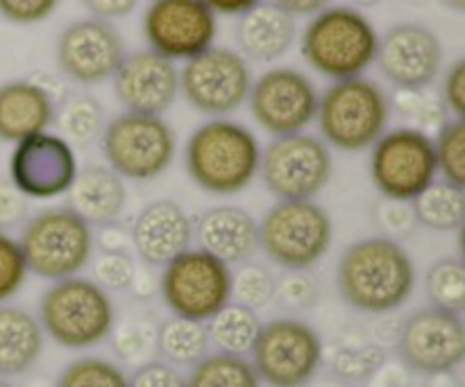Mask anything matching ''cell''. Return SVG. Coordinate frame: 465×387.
Masks as SVG:
<instances>
[{"mask_svg":"<svg viewBox=\"0 0 465 387\" xmlns=\"http://www.w3.org/2000/svg\"><path fill=\"white\" fill-rule=\"evenodd\" d=\"M341 297L354 311L386 315L416 290V266L398 240L372 236L350 245L336 267Z\"/></svg>","mask_w":465,"mask_h":387,"instance_id":"6da1fadb","label":"cell"},{"mask_svg":"<svg viewBox=\"0 0 465 387\" xmlns=\"http://www.w3.org/2000/svg\"><path fill=\"white\" fill-rule=\"evenodd\" d=\"M262 148L241 122L213 118L189 136L186 172L195 186L213 195H234L248 189L259 172Z\"/></svg>","mask_w":465,"mask_h":387,"instance_id":"7a4b0ae2","label":"cell"},{"mask_svg":"<svg viewBox=\"0 0 465 387\" xmlns=\"http://www.w3.org/2000/svg\"><path fill=\"white\" fill-rule=\"evenodd\" d=\"M380 34L357 7H325L302 32V57L330 80H350L375 62Z\"/></svg>","mask_w":465,"mask_h":387,"instance_id":"3957f363","label":"cell"},{"mask_svg":"<svg viewBox=\"0 0 465 387\" xmlns=\"http://www.w3.org/2000/svg\"><path fill=\"white\" fill-rule=\"evenodd\" d=\"M116 313L107 290L86 276L54 281L39 304V324L64 349H91L112 335Z\"/></svg>","mask_w":465,"mask_h":387,"instance_id":"277c9868","label":"cell"},{"mask_svg":"<svg viewBox=\"0 0 465 387\" xmlns=\"http://www.w3.org/2000/svg\"><path fill=\"white\" fill-rule=\"evenodd\" d=\"M391 104L384 89L366 77H350L327 86L318 98V130L325 145L341 152L372 148L386 131Z\"/></svg>","mask_w":465,"mask_h":387,"instance_id":"5b68a950","label":"cell"},{"mask_svg":"<svg viewBox=\"0 0 465 387\" xmlns=\"http://www.w3.org/2000/svg\"><path fill=\"white\" fill-rule=\"evenodd\" d=\"M27 272L39 279L77 276L94 256L91 227L68 207H50L23 222L18 238Z\"/></svg>","mask_w":465,"mask_h":387,"instance_id":"8992f818","label":"cell"},{"mask_svg":"<svg viewBox=\"0 0 465 387\" xmlns=\"http://www.w3.org/2000/svg\"><path fill=\"white\" fill-rule=\"evenodd\" d=\"M334 225L313 199H277L259 222V247L284 270H309L331 247Z\"/></svg>","mask_w":465,"mask_h":387,"instance_id":"52a82bcc","label":"cell"},{"mask_svg":"<svg viewBox=\"0 0 465 387\" xmlns=\"http://www.w3.org/2000/svg\"><path fill=\"white\" fill-rule=\"evenodd\" d=\"M175 134L162 116L123 111L100 134L107 168L121 179H157L175 159Z\"/></svg>","mask_w":465,"mask_h":387,"instance_id":"ba28073f","label":"cell"},{"mask_svg":"<svg viewBox=\"0 0 465 387\" xmlns=\"http://www.w3.org/2000/svg\"><path fill=\"white\" fill-rule=\"evenodd\" d=\"M252 367L268 387H304L322 365L321 335L302 320L277 317L259 329L252 344Z\"/></svg>","mask_w":465,"mask_h":387,"instance_id":"9c48e42d","label":"cell"},{"mask_svg":"<svg viewBox=\"0 0 465 387\" xmlns=\"http://www.w3.org/2000/svg\"><path fill=\"white\" fill-rule=\"evenodd\" d=\"M436 168L434 139L418 127L384 131L371 152V179L384 199L411 202L430 184Z\"/></svg>","mask_w":465,"mask_h":387,"instance_id":"30bf717a","label":"cell"},{"mask_svg":"<svg viewBox=\"0 0 465 387\" xmlns=\"http://www.w3.org/2000/svg\"><path fill=\"white\" fill-rule=\"evenodd\" d=\"M159 288L173 315L207 324L232 302V267L203 249H186L163 266Z\"/></svg>","mask_w":465,"mask_h":387,"instance_id":"8fae6325","label":"cell"},{"mask_svg":"<svg viewBox=\"0 0 465 387\" xmlns=\"http://www.w3.org/2000/svg\"><path fill=\"white\" fill-rule=\"evenodd\" d=\"M263 186L277 199H313L331 179V152L318 136H275L259 161Z\"/></svg>","mask_w":465,"mask_h":387,"instance_id":"7c38bea8","label":"cell"},{"mask_svg":"<svg viewBox=\"0 0 465 387\" xmlns=\"http://www.w3.org/2000/svg\"><path fill=\"white\" fill-rule=\"evenodd\" d=\"M252 71L248 59L232 48L212 45L195 54L180 71V91L186 102L204 116H227L248 100Z\"/></svg>","mask_w":465,"mask_h":387,"instance_id":"4fadbf2b","label":"cell"},{"mask_svg":"<svg viewBox=\"0 0 465 387\" xmlns=\"http://www.w3.org/2000/svg\"><path fill=\"white\" fill-rule=\"evenodd\" d=\"M318 91L304 73L277 66L259 75L250 89V111L263 131L286 136L304 131L316 121Z\"/></svg>","mask_w":465,"mask_h":387,"instance_id":"5bb4252c","label":"cell"},{"mask_svg":"<svg viewBox=\"0 0 465 387\" xmlns=\"http://www.w3.org/2000/svg\"><path fill=\"white\" fill-rule=\"evenodd\" d=\"M398 347L407 367L418 374H452L465 358L461 315L434 306L420 308L402 322Z\"/></svg>","mask_w":465,"mask_h":387,"instance_id":"9a60e30c","label":"cell"},{"mask_svg":"<svg viewBox=\"0 0 465 387\" xmlns=\"http://www.w3.org/2000/svg\"><path fill=\"white\" fill-rule=\"evenodd\" d=\"M143 34L153 53L189 62L216 41V14L203 0H153L145 9Z\"/></svg>","mask_w":465,"mask_h":387,"instance_id":"2e32d148","label":"cell"},{"mask_svg":"<svg viewBox=\"0 0 465 387\" xmlns=\"http://www.w3.org/2000/svg\"><path fill=\"white\" fill-rule=\"evenodd\" d=\"M75 177V152L64 136L41 131L14 145L9 157V181L27 199L66 195Z\"/></svg>","mask_w":465,"mask_h":387,"instance_id":"e0dca14e","label":"cell"},{"mask_svg":"<svg viewBox=\"0 0 465 387\" xmlns=\"http://www.w3.org/2000/svg\"><path fill=\"white\" fill-rule=\"evenodd\" d=\"M125 57V44L116 27L100 18L71 23L57 41L59 71L77 84H100L112 80Z\"/></svg>","mask_w":465,"mask_h":387,"instance_id":"ac0fdd59","label":"cell"},{"mask_svg":"<svg viewBox=\"0 0 465 387\" xmlns=\"http://www.w3.org/2000/svg\"><path fill=\"white\" fill-rule=\"evenodd\" d=\"M375 62L400 91H422L439 77L443 45L430 27L400 23L380 39Z\"/></svg>","mask_w":465,"mask_h":387,"instance_id":"d6986e66","label":"cell"},{"mask_svg":"<svg viewBox=\"0 0 465 387\" xmlns=\"http://www.w3.org/2000/svg\"><path fill=\"white\" fill-rule=\"evenodd\" d=\"M112 80L116 100L130 113L162 116L180 95V71L175 62L153 50L125 54Z\"/></svg>","mask_w":465,"mask_h":387,"instance_id":"ffe728a7","label":"cell"},{"mask_svg":"<svg viewBox=\"0 0 465 387\" xmlns=\"http://www.w3.org/2000/svg\"><path fill=\"white\" fill-rule=\"evenodd\" d=\"M130 238L141 261L148 266H166L191 249L193 222L173 199H154L139 211Z\"/></svg>","mask_w":465,"mask_h":387,"instance_id":"44dd1931","label":"cell"},{"mask_svg":"<svg viewBox=\"0 0 465 387\" xmlns=\"http://www.w3.org/2000/svg\"><path fill=\"white\" fill-rule=\"evenodd\" d=\"M193 236L200 243L198 249L230 267L248 261L259 247L257 220L252 213L234 204L207 208L195 222Z\"/></svg>","mask_w":465,"mask_h":387,"instance_id":"7402d4cb","label":"cell"},{"mask_svg":"<svg viewBox=\"0 0 465 387\" xmlns=\"http://www.w3.org/2000/svg\"><path fill=\"white\" fill-rule=\"evenodd\" d=\"M236 44L241 54L252 62H275L293 45L298 27L295 16L271 3H257L236 21Z\"/></svg>","mask_w":465,"mask_h":387,"instance_id":"603a6c76","label":"cell"},{"mask_svg":"<svg viewBox=\"0 0 465 387\" xmlns=\"http://www.w3.org/2000/svg\"><path fill=\"white\" fill-rule=\"evenodd\" d=\"M66 195L68 208H73L89 227L116 225L127 207L125 181L107 166L77 170L75 181Z\"/></svg>","mask_w":465,"mask_h":387,"instance_id":"cb8c5ba5","label":"cell"},{"mask_svg":"<svg viewBox=\"0 0 465 387\" xmlns=\"http://www.w3.org/2000/svg\"><path fill=\"white\" fill-rule=\"evenodd\" d=\"M54 100L32 80L0 86V140L18 143L53 125Z\"/></svg>","mask_w":465,"mask_h":387,"instance_id":"d4e9b609","label":"cell"},{"mask_svg":"<svg viewBox=\"0 0 465 387\" xmlns=\"http://www.w3.org/2000/svg\"><path fill=\"white\" fill-rule=\"evenodd\" d=\"M44 352V329L21 306L0 304V379L30 372Z\"/></svg>","mask_w":465,"mask_h":387,"instance_id":"484cf974","label":"cell"},{"mask_svg":"<svg viewBox=\"0 0 465 387\" xmlns=\"http://www.w3.org/2000/svg\"><path fill=\"white\" fill-rule=\"evenodd\" d=\"M209 344L212 343H209L207 324L186 317H168L154 335V347L162 353L163 363L173 367L195 365L209 353Z\"/></svg>","mask_w":465,"mask_h":387,"instance_id":"4316f807","label":"cell"},{"mask_svg":"<svg viewBox=\"0 0 465 387\" xmlns=\"http://www.w3.org/2000/svg\"><path fill=\"white\" fill-rule=\"evenodd\" d=\"M416 225L431 231H457L461 229L465 218V193L450 181H434L427 186L411 202Z\"/></svg>","mask_w":465,"mask_h":387,"instance_id":"83f0119b","label":"cell"},{"mask_svg":"<svg viewBox=\"0 0 465 387\" xmlns=\"http://www.w3.org/2000/svg\"><path fill=\"white\" fill-rule=\"evenodd\" d=\"M259 329H262V320L257 317V311L236 302L221 308L207 324L209 343L216 344L218 352L232 353V356H245L252 352Z\"/></svg>","mask_w":465,"mask_h":387,"instance_id":"f1b7e54d","label":"cell"},{"mask_svg":"<svg viewBox=\"0 0 465 387\" xmlns=\"http://www.w3.org/2000/svg\"><path fill=\"white\" fill-rule=\"evenodd\" d=\"M186 387H262V381L245 356L216 352L191 365Z\"/></svg>","mask_w":465,"mask_h":387,"instance_id":"f546056e","label":"cell"},{"mask_svg":"<svg viewBox=\"0 0 465 387\" xmlns=\"http://www.w3.org/2000/svg\"><path fill=\"white\" fill-rule=\"evenodd\" d=\"M53 122H57L59 131L66 136V140L86 145L103 134L104 109L94 95H68L59 104V109H54Z\"/></svg>","mask_w":465,"mask_h":387,"instance_id":"4dcf8cb0","label":"cell"},{"mask_svg":"<svg viewBox=\"0 0 465 387\" xmlns=\"http://www.w3.org/2000/svg\"><path fill=\"white\" fill-rule=\"evenodd\" d=\"M427 299L434 308L461 315L465 308V266L459 258H440L427 270Z\"/></svg>","mask_w":465,"mask_h":387,"instance_id":"1f68e13d","label":"cell"},{"mask_svg":"<svg viewBox=\"0 0 465 387\" xmlns=\"http://www.w3.org/2000/svg\"><path fill=\"white\" fill-rule=\"evenodd\" d=\"M54 387H127V374L107 358L82 356L59 372Z\"/></svg>","mask_w":465,"mask_h":387,"instance_id":"d6a6232c","label":"cell"},{"mask_svg":"<svg viewBox=\"0 0 465 387\" xmlns=\"http://www.w3.org/2000/svg\"><path fill=\"white\" fill-rule=\"evenodd\" d=\"M436 168L445 181L465 189V122L454 118L439 127L434 140Z\"/></svg>","mask_w":465,"mask_h":387,"instance_id":"836d02e7","label":"cell"},{"mask_svg":"<svg viewBox=\"0 0 465 387\" xmlns=\"http://www.w3.org/2000/svg\"><path fill=\"white\" fill-rule=\"evenodd\" d=\"M277 290V281L271 272L259 263H241L236 272H232V302L245 308H263L272 302Z\"/></svg>","mask_w":465,"mask_h":387,"instance_id":"e575fe53","label":"cell"},{"mask_svg":"<svg viewBox=\"0 0 465 387\" xmlns=\"http://www.w3.org/2000/svg\"><path fill=\"white\" fill-rule=\"evenodd\" d=\"M136 279V263L125 249H104L94 261V281L103 290H127Z\"/></svg>","mask_w":465,"mask_h":387,"instance_id":"d590c367","label":"cell"},{"mask_svg":"<svg viewBox=\"0 0 465 387\" xmlns=\"http://www.w3.org/2000/svg\"><path fill=\"white\" fill-rule=\"evenodd\" d=\"M27 266L18 240L7 231H0V304L12 299L27 279Z\"/></svg>","mask_w":465,"mask_h":387,"instance_id":"8d00e7d4","label":"cell"},{"mask_svg":"<svg viewBox=\"0 0 465 387\" xmlns=\"http://www.w3.org/2000/svg\"><path fill=\"white\" fill-rule=\"evenodd\" d=\"M377 225L384 231V238L398 240L404 238L409 231L416 227V218H413L411 204L409 202H395V199H381L375 208Z\"/></svg>","mask_w":465,"mask_h":387,"instance_id":"74e56055","label":"cell"},{"mask_svg":"<svg viewBox=\"0 0 465 387\" xmlns=\"http://www.w3.org/2000/svg\"><path fill=\"white\" fill-rule=\"evenodd\" d=\"M127 387H186V376L168 363L150 361L127 379Z\"/></svg>","mask_w":465,"mask_h":387,"instance_id":"f35d334b","label":"cell"},{"mask_svg":"<svg viewBox=\"0 0 465 387\" xmlns=\"http://www.w3.org/2000/svg\"><path fill=\"white\" fill-rule=\"evenodd\" d=\"M275 295L289 308H304L316 299V284L304 270H289V275L277 284Z\"/></svg>","mask_w":465,"mask_h":387,"instance_id":"ab89813d","label":"cell"},{"mask_svg":"<svg viewBox=\"0 0 465 387\" xmlns=\"http://www.w3.org/2000/svg\"><path fill=\"white\" fill-rule=\"evenodd\" d=\"M59 0H0V14L18 25L41 23L54 12Z\"/></svg>","mask_w":465,"mask_h":387,"instance_id":"60d3db41","label":"cell"},{"mask_svg":"<svg viewBox=\"0 0 465 387\" xmlns=\"http://www.w3.org/2000/svg\"><path fill=\"white\" fill-rule=\"evenodd\" d=\"M395 104H398L400 113L407 118H413L418 122H425V125H431V122H439V127L443 125V113L445 107L439 102H431V100L422 98L420 91H400L398 98H395Z\"/></svg>","mask_w":465,"mask_h":387,"instance_id":"b9f144b4","label":"cell"},{"mask_svg":"<svg viewBox=\"0 0 465 387\" xmlns=\"http://www.w3.org/2000/svg\"><path fill=\"white\" fill-rule=\"evenodd\" d=\"M27 220V198L9 179H0V231Z\"/></svg>","mask_w":465,"mask_h":387,"instance_id":"7bdbcfd3","label":"cell"},{"mask_svg":"<svg viewBox=\"0 0 465 387\" xmlns=\"http://www.w3.org/2000/svg\"><path fill=\"white\" fill-rule=\"evenodd\" d=\"M443 107L450 109L459 121L465 116V62L459 59L450 66L443 82Z\"/></svg>","mask_w":465,"mask_h":387,"instance_id":"ee69618b","label":"cell"},{"mask_svg":"<svg viewBox=\"0 0 465 387\" xmlns=\"http://www.w3.org/2000/svg\"><path fill=\"white\" fill-rule=\"evenodd\" d=\"M84 7L100 21H112V18H123L134 12L139 0H82Z\"/></svg>","mask_w":465,"mask_h":387,"instance_id":"f6af8a7d","label":"cell"},{"mask_svg":"<svg viewBox=\"0 0 465 387\" xmlns=\"http://www.w3.org/2000/svg\"><path fill=\"white\" fill-rule=\"evenodd\" d=\"M272 3L280 5L291 16H313V14L330 7L331 0H272Z\"/></svg>","mask_w":465,"mask_h":387,"instance_id":"bcb514c9","label":"cell"},{"mask_svg":"<svg viewBox=\"0 0 465 387\" xmlns=\"http://www.w3.org/2000/svg\"><path fill=\"white\" fill-rule=\"evenodd\" d=\"M213 14H225V16H241L243 12H248L250 7H254L262 0H203Z\"/></svg>","mask_w":465,"mask_h":387,"instance_id":"7dc6e473","label":"cell"},{"mask_svg":"<svg viewBox=\"0 0 465 387\" xmlns=\"http://www.w3.org/2000/svg\"><path fill=\"white\" fill-rule=\"evenodd\" d=\"M445 7L454 9V12H463L465 9V0H443Z\"/></svg>","mask_w":465,"mask_h":387,"instance_id":"c3c4849f","label":"cell"},{"mask_svg":"<svg viewBox=\"0 0 465 387\" xmlns=\"http://www.w3.org/2000/svg\"><path fill=\"white\" fill-rule=\"evenodd\" d=\"M352 5H357V7H375V5H380L381 0H350Z\"/></svg>","mask_w":465,"mask_h":387,"instance_id":"681fc988","label":"cell"},{"mask_svg":"<svg viewBox=\"0 0 465 387\" xmlns=\"http://www.w3.org/2000/svg\"><path fill=\"white\" fill-rule=\"evenodd\" d=\"M0 387H14L7 379H0Z\"/></svg>","mask_w":465,"mask_h":387,"instance_id":"f907efd6","label":"cell"}]
</instances>
